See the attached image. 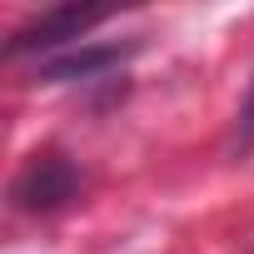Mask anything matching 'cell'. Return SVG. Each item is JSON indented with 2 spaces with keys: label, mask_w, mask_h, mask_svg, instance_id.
Instances as JSON below:
<instances>
[{
  "label": "cell",
  "mask_w": 254,
  "mask_h": 254,
  "mask_svg": "<svg viewBox=\"0 0 254 254\" xmlns=\"http://www.w3.org/2000/svg\"><path fill=\"white\" fill-rule=\"evenodd\" d=\"M75 185H80V175H75L70 160H60V155H35V160L25 165V175L15 180V204H20V209H55V204H65V199L75 194Z\"/></svg>",
  "instance_id": "cell-2"
},
{
  "label": "cell",
  "mask_w": 254,
  "mask_h": 254,
  "mask_svg": "<svg viewBox=\"0 0 254 254\" xmlns=\"http://www.w3.org/2000/svg\"><path fill=\"white\" fill-rule=\"evenodd\" d=\"M125 55V45H85V50H65V55H55V60H40V80H50V85H60V80H95V75H105L110 65H120Z\"/></svg>",
  "instance_id": "cell-3"
},
{
  "label": "cell",
  "mask_w": 254,
  "mask_h": 254,
  "mask_svg": "<svg viewBox=\"0 0 254 254\" xmlns=\"http://www.w3.org/2000/svg\"><path fill=\"white\" fill-rule=\"evenodd\" d=\"M105 15H110L105 5H60V10H45L40 20H30L25 30H15L10 55H30V50H55V45H70V40H80L90 25H100Z\"/></svg>",
  "instance_id": "cell-1"
},
{
  "label": "cell",
  "mask_w": 254,
  "mask_h": 254,
  "mask_svg": "<svg viewBox=\"0 0 254 254\" xmlns=\"http://www.w3.org/2000/svg\"><path fill=\"white\" fill-rule=\"evenodd\" d=\"M239 145H254V90H249L244 115H239Z\"/></svg>",
  "instance_id": "cell-4"
}]
</instances>
